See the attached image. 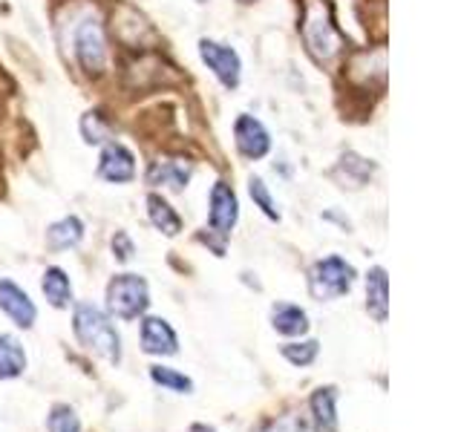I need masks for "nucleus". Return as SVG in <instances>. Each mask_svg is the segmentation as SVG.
Instances as JSON below:
<instances>
[{"label":"nucleus","instance_id":"nucleus-1","mask_svg":"<svg viewBox=\"0 0 461 432\" xmlns=\"http://www.w3.org/2000/svg\"><path fill=\"white\" fill-rule=\"evenodd\" d=\"M72 335L95 357H104L107 364H122V335L115 328L113 317L101 311L93 302H76L72 309Z\"/></svg>","mask_w":461,"mask_h":432},{"label":"nucleus","instance_id":"nucleus-2","mask_svg":"<svg viewBox=\"0 0 461 432\" xmlns=\"http://www.w3.org/2000/svg\"><path fill=\"white\" fill-rule=\"evenodd\" d=\"M300 35H303V43H306V52L312 55V61L321 67H329L343 50V38L338 32L335 21H331L326 0H303Z\"/></svg>","mask_w":461,"mask_h":432},{"label":"nucleus","instance_id":"nucleus-3","mask_svg":"<svg viewBox=\"0 0 461 432\" xmlns=\"http://www.w3.org/2000/svg\"><path fill=\"white\" fill-rule=\"evenodd\" d=\"M150 309V285L139 274H115L107 283V314L130 323Z\"/></svg>","mask_w":461,"mask_h":432},{"label":"nucleus","instance_id":"nucleus-4","mask_svg":"<svg viewBox=\"0 0 461 432\" xmlns=\"http://www.w3.org/2000/svg\"><path fill=\"white\" fill-rule=\"evenodd\" d=\"M72 55L90 78L104 76L107 69V38L104 23L95 14H86L72 26Z\"/></svg>","mask_w":461,"mask_h":432},{"label":"nucleus","instance_id":"nucleus-5","mask_svg":"<svg viewBox=\"0 0 461 432\" xmlns=\"http://www.w3.org/2000/svg\"><path fill=\"white\" fill-rule=\"evenodd\" d=\"M357 280V271L352 263H346L343 256L329 254L309 268V294L321 302L338 300L343 294L352 292V285Z\"/></svg>","mask_w":461,"mask_h":432},{"label":"nucleus","instance_id":"nucleus-6","mask_svg":"<svg viewBox=\"0 0 461 432\" xmlns=\"http://www.w3.org/2000/svg\"><path fill=\"white\" fill-rule=\"evenodd\" d=\"M199 58L205 64L216 81H220L225 90H237L240 81H242V58L234 47H228L222 40H213V38H202L199 40Z\"/></svg>","mask_w":461,"mask_h":432},{"label":"nucleus","instance_id":"nucleus-7","mask_svg":"<svg viewBox=\"0 0 461 432\" xmlns=\"http://www.w3.org/2000/svg\"><path fill=\"white\" fill-rule=\"evenodd\" d=\"M240 222V199L234 194V187L228 182H213L211 196H208V230L216 237L228 239L230 230Z\"/></svg>","mask_w":461,"mask_h":432},{"label":"nucleus","instance_id":"nucleus-8","mask_svg":"<svg viewBox=\"0 0 461 432\" xmlns=\"http://www.w3.org/2000/svg\"><path fill=\"white\" fill-rule=\"evenodd\" d=\"M234 144L242 158L259 162V158H266L271 153V133L263 122L254 119V115L240 112L234 122Z\"/></svg>","mask_w":461,"mask_h":432},{"label":"nucleus","instance_id":"nucleus-9","mask_svg":"<svg viewBox=\"0 0 461 432\" xmlns=\"http://www.w3.org/2000/svg\"><path fill=\"white\" fill-rule=\"evenodd\" d=\"M98 179L113 184H127L136 179V156L122 141H107L98 156Z\"/></svg>","mask_w":461,"mask_h":432},{"label":"nucleus","instance_id":"nucleus-10","mask_svg":"<svg viewBox=\"0 0 461 432\" xmlns=\"http://www.w3.org/2000/svg\"><path fill=\"white\" fill-rule=\"evenodd\" d=\"M0 311L18 328H32L38 320V306L32 302V297L18 283L6 277H0Z\"/></svg>","mask_w":461,"mask_h":432},{"label":"nucleus","instance_id":"nucleus-11","mask_svg":"<svg viewBox=\"0 0 461 432\" xmlns=\"http://www.w3.org/2000/svg\"><path fill=\"white\" fill-rule=\"evenodd\" d=\"M141 352L156 357L179 355V338L165 317H141Z\"/></svg>","mask_w":461,"mask_h":432},{"label":"nucleus","instance_id":"nucleus-12","mask_svg":"<svg viewBox=\"0 0 461 432\" xmlns=\"http://www.w3.org/2000/svg\"><path fill=\"white\" fill-rule=\"evenodd\" d=\"M375 173V162L357 156L355 150H346L340 156V162L331 167V179L338 182V187H349V191H360L364 184H369Z\"/></svg>","mask_w":461,"mask_h":432},{"label":"nucleus","instance_id":"nucleus-13","mask_svg":"<svg viewBox=\"0 0 461 432\" xmlns=\"http://www.w3.org/2000/svg\"><path fill=\"white\" fill-rule=\"evenodd\" d=\"M338 386H317L312 398H309V410L314 418V427L317 432H338L340 427V418H338Z\"/></svg>","mask_w":461,"mask_h":432},{"label":"nucleus","instance_id":"nucleus-14","mask_svg":"<svg viewBox=\"0 0 461 432\" xmlns=\"http://www.w3.org/2000/svg\"><path fill=\"white\" fill-rule=\"evenodd\" d=\"M194 176V167L182 158H167V162H150L144 179L150 187H170V191H185Z\"/></svg>","mask_w":461,"mask_h":432},{"label":"nucleus","instance_id":"nucleus-15","mask_svg":"<svg viewBox=\"0 0 461 432\" xmlns=\"http://www.w3.org/2000/svg\"><path fill=\"white\" fill-rule=\"evenodd\" d=\"M366 311L375 323H386L389 317V277L384 266H372L366 274Z\"/></svg>","mask_w":461,"mask_h":432},{"label":"nucleus","instance_id":"nucleus-16","mask_svg":"<svg viewBox=\"0 0 461 432\" xmlns=\"http://www.w3.org/2000/svg\"><path fill=\"white\" fill-rule=\"evenodd\" d=\"M271 326L283 338H303L312 328L306 309L294 306V302H274L271 306Z\"/></svg>","mask_w":461,"mask_h":432},{"label":"nucleus","instance_id":"nucleus-17","mask_svg":"<svg viewBox=\"0 0 461 432\" xmlns=\"http://www.w3.org/2000/svg\"><path fill=\"white\" fill-rule=\"evenodd\" d=\"M84 239V222L78 220L76 213L64 216L47 228V245L52 251H69V248H78Z\"/></svg>","mask_w":461,"mask_h":432},{"label":"nucleus","instance_id":"nucleus-18","mask_svg":"<svg viewBox=\"0 0 461 432\" xmlns=\"http://www.w3.org/2000/svg\"><path fill=\"white\" fill-rule=\"evenodd\" d=\"M148 220L153 222L156 230H162L165 237H179L182 234V216L162 194H150L148 196Z\"/></svg>","mask_w":461,"mask_h":432},{"label":"nucleus","instance_id":"nucleus-19","mask_svg":"<svg viewBox=\"0 0 461 432\" xmlns=\"http://www.w3.org/2000/svg\"><path fill=\"white\" fill-rule=\"evenodd\" d=\"M26 349L14 335H0V381H14L26 372Z\"/></svg>","mask_w":461,"mask_h":432},{"label":"nucleus","instance_id":"nucleus-20","mask_svg":"<svg viewBox=\"0 0 461 432\" xmlns=\"http://www.w3.org/2000/svg\"><path fill=\"white\" fill-rule=\"evenodd\" d=\"M41 292H43V297L50 300L52 309H67L72 302L69 274L64 268H58V266H50L47 271H43V277H41Z\"/></svg>","mask_w":461,"mask_h":432},{"label":"nucleus","instance_id":"nucleus-21","mask_svg":"<svg viewBox=\"0 0 461 432\" xmlns=\"http://www.w3.org/2000/svg\"><path fill=\"white\" fill-rule=\"evenodd\" d=\"M150 381H153L156 386L167 389V392H176V395H194V389H196L194 381L187 378L185 372L173 369V366H162V364L150 366Z\"/></svg>","mask_w":461,"mask_h":432},{"label":"nucleus","instance_id":"nucleus-22","mask_svg":"<svg viewBox=\"0 0 461 432\" xmlns=\"http://www.w3.org/2000/svg\"><path fill=\"white\" fill-rule=\"evenodd\" d=\"M81 136L86 144H107L113 141V124L101 110H86L81 115Z\"/></svg>","mask_w":461,"mask_h":432},{"label":"nucleus","instance_id":"nucleus-23","mask_svg":"<svg viewBox=\"0 0 461 432\" xmlns=\"http://www.w3.org/2000/svg\"><path fill=\"white\" fill-rule=\"evenodd\" d=\"M280 355H283L292 366L306 369V366L314 364L317 355H321V343H317L314 338H309V340H294V343H283V346H280Z\"/></svg>","mask_w":461,"mask_h":432},{"label":"nucleus","instance_id":"nucleus-24","mask_svg":"<svg viewBox=\"0 0 461 432\" xmlns=\"http://www.w3.org/2000/svg\"><path fill=\"white\" fill-rule=\"evenodd\" d=\"M249 194H251V199H254V205L263 211V216L266 220H271V222H280L283 220V213H280V208H277V202H274V196H271V191H268V184L259 179V176H251L249 179Z\"/></svg>","mask_w":461,"mask_h":432},{"label":"nucleus","instance_id":"nucleus-25","mask_svg":"<svg viewBox=\"0 0 461 432\" xmlns=\"http://www.w3.org/2000/svg\"><path fill=\"white\" fill-rule=\"evenodd\" d=\"M47 432H81V418L69 403H55L47 415Z\"/></svg>","mask_w":461,"mask_h":432},{"label":"nucleus","instance_id":"nucleus-26","mask_svg":"<svg viewBox=\"0 0 461 432\" xmlns=\"http://www.w3.org/2000/svg\"><path fill=\"white\" fill-rule=\"evenodd\" d=\"M259 432H306V421H303V415L297 412H283V415L268 418V421L259 427Z\"/></svg>","mask_w":461,"mask_h":432},{"label":"nucleus","instance_id":"nucleus-27","mask_svg":"<svg viewBox=\"0 0 461 432\" xmlns=\"http://www.w3.org/2000/svg\"><path fill=\"white\" fill-rule=\"evenodd\" d=\"M113 256L119 259V263H130V259L136 256V242L130 239L127 230H115L113 234Z\"/></svg>","mask_w":461,"mask_h":432},{"label":"nucleus","instance_id":"nucleus-28","mask_svg":"<svg viewBox=\"0 0 461 432\" xmlns=\"http://www.w3.org/2000/svg\"><path fill=\"white\" fill-rule=\"evenodd\" d=\"M191 432H216L211 424H191Z\"/></svg>","mask_w":461,"mask_h":432},{"label":"nucleus","instance_id":"nucleus-29","mask_svg":"<svg viewBox=\"0 0 461 432\" xmlns=\"http://www.w3.org/2000/svg\"><path fill=\"white\" fill-rule=\"evenodd\" d=\"M240 4H242V6H249V4H257V0H240Z\"/></svg>","mask_w":461,"mask_h":432},{"label":"nucleus","instance_id":"nucleus-30","mask_svg":"<svg viewBox=\"0 0 461 432\" xmlns=\"http://www.w3.org/2000/svg\"><path fill=\"white\" fill-rule=\"evenodd\" d=\"M196 4H208V0H196Z\"/></svg>","mask_w":461,"mask_h":432}]
</instances>
